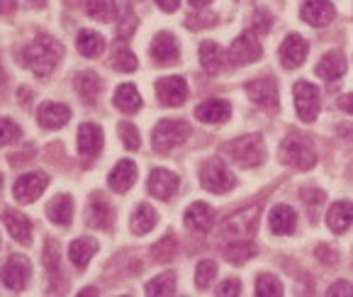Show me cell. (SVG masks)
<instances>
[{"instance_id": "14", "label": "cell", "mask_w": 353, "mask_h": 297, "mask_svg": "<svg viewBox=\"0 0 353 297\" xmlns=\"http://www.w3.org/2000/svg\"><path fill=\"white\" fill-rule=\"evenodd\" d=\"M178 176L166 168H154L149 173V183H146V188H149V195H154L156 200H171L178 190Z\"/></svg>"}, {"instance_id": "19", "label": "cell", "mask_w": 353, "mask_h": 297, "mask_svg": "<svg viewBox=\"0 0 353 297\" xmlns=\"http://www.w3.org/2000/svg\"><path fill=\"white\" fill-rule=\"evenodd\" d=\"M195 117L205 125H222L232 117V105L222 98H210L195 107Z\"/></svg>"}, {"instance_id": "49", "label": "cell", "mask_w": 353, "mask_h": 297, "mask_svg": "<svg viewBox=\"0 0 353 297\" xmlns=\"http://www.w3.org/2000/svg\"><path fill=\"white\" fill-rule=\"evenodd\" d=\"M15 8H17V0H0V12H3V15L12 12Z\"/></svg>"}, {"instance_id": "28", "label": "cell", "mask_w": 353, "mask_h": 297, "mask_svg": "<svg viewBox=\"0 0 353 297\" xmlns=\"http://www.w3.org/2000/svg\"><path fill=\"white\" fill-rule=\"evenodd\" d=\"M76 47L81 52V57L98 59L105 52V37L95 30H81L76 37Z\"/></svg>"}, {"instance_id": "8", "label": "cell", "mask_w": 353, "mask_h": 297, "mask_svg": "<svg viewBox=\"0 0 353 297\" xmlns=\"http://www.w3.org/2000/svg\"><path fill=\"white\" fill-rule=\"evenodd\" d=\"M49 185V176L42 171H34V173H25L15 181V188H12V195H15L17 203L22 205H30L34 200H39V195L47 190Z\"/></svg>"}, {"instance_id": "20", "label": "cell", "mask_w": 353, "mask_h": 297, "mask_svg": "<svg viewBox=\"0 0 353 297\" xmlns=\"http://www.w3.org/2000/svg\"><path fill=\"white\" fill-rule=\"evenodd\" d=\"M71 120V110L61 103H42L37 110V122L44 130H59Z\"/></svg>"}, {"instance_id": "2", "label": "cell", "mask_w": 353, "mask_h": 297, "mask_svg": "<svg viewBox=\"0 0 353 297\" xmlns=\"http://www.w3.org/2000/svg\"><path fill=\"white\" fill-rule=\"evenodd\" d=\"M259 217H261L259 205H251V207L236 212L234 217H227L219 225V229L214 232V241L219 246L234 244V241H251L256 229H259Z\"/></svg>"}, {"instance_id": "51", "label": "cell", "mask_w": 353, "mask_h": 297, "mask_svg": "<svg viewBox=\"0 0 353 297\" xmlns=\"http://www.w3.org/2000/svg\"><path fill=\"white\" fill-rule=\"evenodd\" d=\"M27 3H30L32 8H44V6H47V0H27Z\"/></svg>"}, {"instance_id": "10", "label": "cell", "mask_w": 353, "mask_h": 297, "mask_svg": "<svg viewBox=\"0 0 353 297\" xmlns=\"http://www.w3.org/2000/svg\"><path fill=\"white\" fill-rule=\"evenodd\" d=\"M30 278H32V266L27 256L15 254V256H10L8 263L3 266V283H6L8 290H12V292L25 290Z\"/></svg>"}, {"instance_id": "1", "label": "cell", "mask_w": 353, "mask_h": 297, "mask_svg": "<svg viewBox=\"0 0 353 297\" xmlns=\"http://www.w3.org/2000/svg\"><path fill=\"white\" fill-rule=\"evenodd\" d=\"M61 57H63V44L49 34H37L25 47V52H22L25 66L30 68L34 76H39V79L52 76L54 68L61 61Z\"/></svg>"}, {"instance_id": "42", "label": "cell", "mask_w": 353, "mask_h": 297, "mask_svg": "<svg viewBox=\"0 0 353 297\" xmlns=\"http://www.w3.org/2000/svg\"><path fill=\"white\" fill-rule=\"evenodd\" d=\"M44 263H47V273L52 280H57V278H61V254H59V249L54 246V241H47V249H44Z\"/></svg>"}, {"instance_id": "4", "label": "cell", "mask_w": 353, "mask_h": 297, "mask_svg": "<svg viewBox=\"0 0 353 297\" xmlns=\"http://www.w3.org/2000/svg\"><path fill=\"white\" fill-rule=\"evenodd\" d=\"M227 154L241 168H259L265 161V144L261 134H244L227 144Z\"/></svg>"}, {"instance_id": "16", "label": "cell", "mask_w": 353, "mask_h": 297, "mask_svg": "<svg viewBox=\"0 0 353 297\" xmlns=\"http://www.w3.org/2000/svg\"><path fill=\"white\" fill-rule=\"evenodd\" d=\"M105 134L98 125L93 122H85V125L78 127V154L83 158H95L103 152Z\"/></svg>"}, {"instance_id": "44", "label": "cell", "mask_w": 353, "mask_h": 297, "mask_svg": "<svg viewBox=\"0 0 353 297\" xmlns=\"http://www.w3.org/2000/svg\"><path fill=\"white\" fill-rule=\"evenodd\" d=\"M20 136H22V130L15 125V122L8 120V117H3V120H0V146L12 144V141H17Z\"/></svg>"}, {"instance_id": "21", "label": "cell", "mask_w": 353, "mask_h": 297, "mask_svg": "<svg viewBox=\"0 0 353 297\" xmlns=\"http://www.w3.org/2000/svg\"><path fill=\"white\" fill-rule=\"evenodd\" d=\"M151 59L156 63H173L178 59V42L171 32H159L151 42Z\"/></svg>"}, {"instance_id": "3", "label": "cell", "mask_w": 353, "mask_h": 297, "mask_svg": "<svg viewBox=\"0 0 353 297\" xmlns=\"http://www.w3.org/2000/svg\"><path fill=\"white\" fill-rule=\"evenodd\" d=\"M281 161L290 168H297V171H312V168L317 166L314 141L307 134H300V132L288 134L281 144Z\"/></svg>"}, {"instance_id": "47", "label": "cell", "mask_w": 353, "mask_h": 297, "mask_svg": "<svg viewBox=\"0 0 353 297\" xmlns=\"http://www.w3.org/2000/svg\"><path fill=\"white\" fill-rule=\"evenodd\" d=\"M327 295L332 297V295H341V297H348L351 295V283L348 280H336V285H332L327 290Z\"/></svg>"}, {"instance_id": "46", "label": "cell", "mask_w": 353, "mask_h": 297, "mask_svg": "<svg viewBox=\"0 0 353 297\" xmlns=\"http://www.w3.org/2000/svg\"><path fill=\"white\" fill-rule=\"evenodd\" d=\"M217 295L219 297H232V295H241V283L236 278H229L224 280L222 285L217 287Z\"/></svg>"}, {"instance_id": "5", "label": "cell", "mask_w": 353, "mask_h": 297, "mask_svg": "<svg viewBox=\"0 0 353 297\" xmlns=\"http://www.w3.org/2000/svg\"><path fill=\"white\" fill-rule=\"evenodd\" d=\"M188 136H190V125L185 120H161L154 127L151 141H154L156 152L168 154L176 146L185 144Z\"/></svg>"}, {"instance_id": "12", "label": "cell", "mask_w": 353, "mask_h": 297, "mask_svg": "<svg viewBox=\"0 0 353 297\" xmlns=\"http://www.w3.org/2000/svg\"><path fill=\"white\" fill-rule=\"evenodd\" d=\"M246 93H249V98L263 110H278V105H281L278 85H276V81H270V79L249 81V83H246Z\"/></svg>"}, {"instance_id": "48", "label": "cell", "mask_w": 353, "mask_h": 297, "mask_svg": "<svg viewBox=\"0 0 353 297\" xmlns=\"http://www.w3.org/2000/svg\"><path fill=\"white\" fill-rule=\"evenodd\" d=\"M156 6L161 8L163 12H176L178 6H181V0H156Z\"/></svg>"}, {"instance_id": "25", "label": "cell", "mask_w": 353, "mask_h": 297, "mask_svg": "<svg viewBox=\"0 0 353 297\" xmlns=\"http://www.w3.org/2000/svg\"><path fill=\"white\" fill-rule=\"evenodd\" d=\"M214 222V212L208 203H192L190 207L185 209V227L192 232H208Z\"/></svg>"}, {"instance_id": "35", "label": "cell", "mask_w": 353, "mask_h": 297, "mask_svg": "<svg viewBox=\"0 0 353 297\" xmlns=\"http://www.w3.org/2000/svg\"><path fill=\"white\" fill-rule=\"evenodd\" d=\"M88 15L98 22H114L117 17V3L114 0H85Z\"/></svg>"}, {"instance_id": "11", "label": "cell", "mask_w": 353, "mask_h": 297, "mask_svg": "<svg viewBox=\"0 0 353 297\" xmlns=\"http://www.w3.org/2000/svg\"><path fill=\"white\" fill-rule=\"evenodd\" d=\"M156 98L163 107H178L188 100V83L181 76H168V79L156 81Z\"/></svg>"}, {"instance_id": "52", "label": "cell", "mask_w": 353, "mask_h": 297, "mask_svg": "<svg viewBox=\"0 0 353 297\" xmlns=\"http://www.w3.org/2000/svg\"><path fill=\"white\" fill-rule=\"evenodd\" d=\"M348 105H351V98H348V95H343V98H341V110H346V112H348V110H351Z\"/></svg>"}, {"instance_id": "53", "label": "cell", "mask_w": 353, "mask_h": 297, "mask_svg": "<svg viewBox=\"0 0 353 297\" xmlns=\"http://www.w3.org/2000/svg\"><path fill=\"white\" fill-rule=\"evenodd\" d=\"M6 83V71H3V61H0V85Z\"/></svg>"}, {"instance_id": "18", "label": "cell", "mask_w": 353, "mask_h": 297, "mask_svg": "<svg viewBox=\"0 0 353 297\" xmlns=\"http://www.w3.org/2000/svg\"><path fill=\"white\" fill-rule=\"evenodd\" d=\"M307 52H310V44H307L305 37L300 34H288L281 44V61L285 68H297L305 63Z\"/></svg>"}, {"instance_id": "6", "label": "cell", "mask_w": 353, "mask_h": 297, "mask_svg": "<svg viewBox=\"0 0 353 297\" xmlns=\"http://www.w3.org/2000/svg\"><path fill=\"white\" fill-rule=\"evenodd\" d=\"M200 183H203V188L208 193L224 195L236 185V178H234V173L229 171L222 158H208L203 163V168H200Z\"/></svg>"}, {"instance_id": "17", "label": "cell", "mask_w": 353, "mask_h": 297, "mask_svg": "<svg viewBox=\"0 0 353 297\" xmlns=\"http://www.w3.org/2000/svg\"><path fill=\"white\" fill-rule=\"evenodd\" d=\"M300 17L312 27H327L336 17V8L329 0H305L300 8Z\"/></svg>"}, {"instance_id": "40", "label": "cell", "mask_w": 353, "mask_h": 297, "mask_svg": "<svg viewBox=\"0 0 353 297\" xmlns=\"http://www.w3.org/2000/svg\"><path fill=\"white\" fill-rule=\"evenodd\" d=\"M256 295L259 297H281L283 295V283L270 273H263L256 280Z\"/></svg>"}, {"instance_id": "26", "label": "cell", "mask_w": 353, "mask_h": 297, "mask_svg": "<svg viewBox=\"0 0 353 297\" xmlns=\"http://www.w3.org/2000/svg\"><path fill=\"white\" fill-rule=\"evenodd\" d=\"M112 103H114V107L120 110V112H125V115H134V112L141 110V103H144V100H141V95L134 83H122L120 88H117V93H114Z\"/></svg>"}, {"instance_id": "24", "label": "cell", "mask_w": 353, "mask_h": 297, "mask_svg": "<svg viewBox=\"0 0 353 297\" xmlns=\"http://www.w3.org/2000/svg\"><path fill=\"white\" fill-rule=\"evenodd\" d=\"M98 254V241L90 239V236H81V239H73L71 246H68V258L71 263L78 268V271H83L85 266L90 263V258Z\"/></svg>"}, {"instance_id": "54", "label": "cell", "mask_w": 353, "mask_h": 297, "mask_svg": "<svg viewBox=\"0 0 353 297\" xmlns=\"http://www.w3.org/2000/svg\"><path fill=\"white\" fill-rule=\"evenodd\" d=\"M0 190H3V173H0Z\"/></svg>"}, {"instance_id": "30", "label": "cell", "mask_w": 353, "mask_h": 297, "mask_svg": "<svg viewBox=\"0 0 353 297\" xmlns=\"http://www.w3.org/2000/svg\"><path fill=\"white\" fill-rule=\"evenodd\" d=\"M200 61H203L205 71H208L210 76H219V73L224 71V66H227V57H224V52L219 49V44H214V42L200 44Z\"/></svg>"}, {"instance_id": "43", "label": "cell", "mask_w": 353, "mask_h": 297, "mask_svg": "<svg viewBox=\"0 0 353 297\" xmlns=\"http://www.w3.org/2000/svg\"><path fill=\"white\" fill-rule=\"evenodd\" d=\"M120 127V139H122V144H125V149H130V152H137L141 146V136H139V130H137L132 122H122V125H117Z\"/></svg>"}, {"instance_id": "34", "label": "cell", "mask_w": 353, "mask_h": 297, "mask_svg": "<svg viewBox=\"0 0 353 297\" xmlns=\"http://www.w3.org/2000/svg\"><path fill=\"white\" fill-rule=\"evenodd\" d=\"M222 254L227 261H232L234 266H244L249 258L256 256V246L251 241H234V244H224Z\"/></svg>"}, {"instance_id": "9", "label": "cell", "mask_w": 353, "mask_h": 297, "mask_svg": "<svg viewBox=\"0 0 353 297\" xmlns=\"http://www.w3.org/2000/svg\"><path fill=\"white\" fill-rule=\"evenodd\" d=\"M263 57V49H261V42L256 39L254 32H244L234 39L232 49H229V61L234 66H246V63H254Z\"/></svg>"}, {"instance_id": "39", "label": "cell", "mask_w": 353, "mask_h": 297, "mask_svg": "<svg viewBox=\"0 0 353 297\" xmlns=\"http://www.w3.org/2000/svg\"><path fill=\"white\" fill-rule=\"evenodd\" d=\"M176 251H178V241L173 234H166L159 244L151 249V254H154L156 261H161V263H171L173 258H176Z\"/></svg>"}, {"instance_id": "41", "label": "cell", "mask_w": 353, "mask_h": 297, "mask_svg": "<svg viewBox=\"0 0 353 297\" xmlns=\"http://www.w3.org/2000/svg\"><path fill=\"white\" fill-rule=\"evenodd\" d=\"M214 278H217V263L210 261V258L200 261L198 268H195V285H198L200 290H208L214 283Z\"/></svg>"}, {"instance_id": "27", "label": "cell", "mask_w": 353, "mask_h": 297, "mask_svg": "<svg viewBox=\"0 0 353 297\" xmlns=\"http://www.w3.org/2000/svg\"><path fill=\"white\" fill-rule=\"evenodd\" d=\"M351 222H353L351 203H348V200H339V203H334L332 209H329V214H327L329 229H332L334 234H343V232H348Z\"/></svg>"}, {"instance_id": "37", "label": "cell", "mask_w": 353, "mask_h": 297, "mask_svg": "<svg viewBox=\"0 0 353 297\" xmlns=\"http://www.w3.org/2000/svg\"><path fill=\"white\" fill-rule=\"evenodd\" d=\"M300 198H302V203L307 205L310 219H312V222H317V219H319V209H322V205H324V200H327V195H324L319 188H302L300 190Z\"/></svg>"}, {"instance_id": "33", "label": "cell", "mask_w": 353, "mask_h": 297, "mask_svg": "<svg viewBox=\"0 0 353 297\" xmlns=\"http://www.w3.org/2000/svg\"><path fill=\"white\" fill-rule=\"evenodd\" d=\"M154 225H156L154 207H151V205H146V203L137 205L134 214H132V225H130L132 232H134L137 236H144V234H149V232L154 229Z\"/></svg>"}, {"instance_id": "50", "label": "cell", "mask_w": 353, "mask_h": 297, "mask_svg": "<svg viewBox=\"0 0 353 297\" xmlns=\"http://www.w3.org/2000/svg\"><path fill=\"white\" fill-rule=\"evenodd\" d=\"M188 3H190V6L195 8V10H200V8H208L210 3H212V0H188Z\"/></svg>"}, {"instance_id": "22", "label": "cell", "mask_w": 353, "mask_h": 297, "mask_svg": "<svg viewBox=\"0 0 353 297\" xmlns=\"http://www.w3.org/2000/svg\"><path fill=\"white\" fill-rule=\"evenodd\" d=\"M3 222H6L8 232H10V236L15 241H20V244H30L32 241V222L27 214L17 212V209H6Z\"/></svg>"}, {"instance_id": "36", "label": "cell", "mask_w": 353, "mask_h": 297, "mask_svg": "<svg viewBox=\"0 0 353 297\" xmlns=\"http://www.w3.org/2000/svg\"><path fill=\"white\" fill-rule=\"evenodd\" d=\"M176 292V273L166 271L146 283V295H173Z\"/></svg>"}, {"instance_id": "15", "label": "cell", "mask_w": 353, "mask_h": 297, "mask_svg": "<svg viewBox=\"0 0 353 297\" xmlns=\"http://www.w3.org/2000/svg\"><path fill=\"white\" fill-rule=\"evenodd\" d=\"M137 176H139V171H137V163L132 161V158H122V161H117V166L110 171L108 185L117 195H125V193H130L132 185L137 183Z\"/></svg>"}, {"instance_id": "45", "label": "cell", "mask_w": 353, "mask_h": 297, "mask_svg": "<svg viewBox=\"0 0 353 297\" xmlns=\"http://www.w3.org/2000/svg\"><path fill=\"white\" fill-rule=\"evenodd\" d=\"M251 22H254V30L261 32V34H265V32L273 27V17L268 15V10H256L254 20H251Z\"/></svg>"}, {"instance_id": "23", "label": "cell", "mask_w": 353, "mask_h": 297, "mask_svg": "<svg viewBox=\"0 0 353 297\" xmlns=\"http://www.w3.org/2000/svg\"><path fill=\"white\" fill-rule=\"evenodd\" d=\"M348 63H346V57L341 52H327L317 63V76L322 81H339L346 73Z\"/></svg>"}, {"instance_id": "32", "label": "cell", "mask_w": 353, "mask_h": 297, "mask_svg": "<svg viewBox=\"0 0 353 297\" xmlns=\"http://www.w3.org/2000/svg\"><path fill=\"white\" fill-rule=\"evenodd\" d=\"M73 85H76V93L81 95V100H83V103L93 105L95 100H98V95H100V79L95 76L93 71L78 73L76 81H73Z\"/></svg>"}, {"instance_id": "31", "label": "cell", "mask_w": 353, "mask_h": 297, "mask_svg": "<svg viewBox=\"0 0 353 297\" xmlns=\"http://www.w3.org/2000/svg\"><path fill=\"white\" fill-rule=\"evenodd\" d=\"M47 217L54 225L68 227L73 219V198L71 195H57L52 203L47 205Z\"/></svg>"}, {"instance_id": "38", "label": "cell", "mask_w": 353, "mask_h": 297, "mask_svg": "<svg viewBox=\"0 0 353 297\" xmlns=\"http://www.w3.org/2000/svg\"><path fill=\"white\" fill-rule=\"evenodd\" d=\"M112 66L122 73H134L139 68V61H137L134 52L127 47H114V54H112Z\"/></svg>"}, {"instance_id": "13", "label": "cell", "mask_w": 353, "mask_h": 297, "mask_svg": "<svg viewBox=\"0 0 353 297\" xmlns=\"http://www.w3.org/2000/svg\"><path fill=\"white\" fill-rule=\"evenodd\" d=\"M85 222H88V227H93V229H103V232L110 229V225L114 222V209H112V205L108 203L105 195L95 193L93 198H90L88 209H85Z\"/></svg>"}, {"instance_id": "29", "label": "cell", "mask_w": 353, "mask_h": 297, "mask_svg": "<svg viewBox=\"0 0 353 297\" xmlns=\"http://www.w3.org/2000/svg\"><path fill=\"white\" fill-rule=\"evenodd\" d=\"M295 222H297V214L288 205H276L273 212H270V232L278 236L292 234L295 232Z\"/></svg>"}, {"instance_id": "7", "label": "cell", "mask_w": 353, "mask_h": 297, "mask_svg": "<svg viewBox=\"0 0 353 297\" xmlns=\"http://www.w3.org/2000/svg\"><path fill=\"white\" fill-rule=\"evenodd\" d=\"M295 110H297V117L302 122H314L319 115V107H322V98H319V90L317 85H312L310 81H297L295 88Z\"/></svg>"}]
</instances>
